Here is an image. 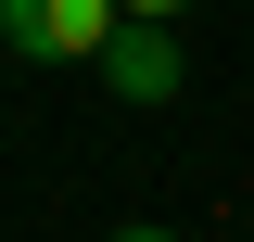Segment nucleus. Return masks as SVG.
<instances>
[{"instance_id": "f03ea898", "label": "nucleus", "mask_w": 254, "mask_h": 242, "mask_svg": "<svg viewBox=\"0 0 254 242\" xmlns=\"http://www.w3.org/2000/svg\"><path fill=\"white\" fill-rule=\"evenodd\" d=\"M178 77H190V64H178L165 26H115V51H102V90H115V102L153 115V102H178Z\"/></svg>"}, {"instance_id": "f257e3e1", "label": "nucleus", "mask_w": 254, "mask_h": 242, "mask_svg": "<svg viewBox=\"0 0 254 242\" xmlns=\"http://www.w3.org/2000/svg\"><path fill=\"white\" fill-rule=\"evenodd\" d=\"M115 26H127L115 0H0V38H13L26 64H102Z\"/></svg>"}, {"instance_id": "7ed1b4c3", "label": "nucleus", "mask_w": 254, "mask_h": 242, "mask_svg": "<svg viewBox=\"0 0 254 242\" xmlns=\"http://www.w3.org/2000/svg\"><path fill=\"white\" fill-rule=\"evenodd\" d=\"M115 13H127V26H178L190 0H115Z\"/></svg>"}, {"instance_id": "20e7f679", "label": "nucleus", "mask_w": 254, "mask_h": 242, "mask_svg": "<svg viewBox=\"0 0 254 242\" xmlns=\"http://www.w3.org/2000/svg\"><path fill=\"white\" fill-rule=\"evenodd\" d=\"M115 242H178V230H115Z\"/></svg>"}]
</instances>
